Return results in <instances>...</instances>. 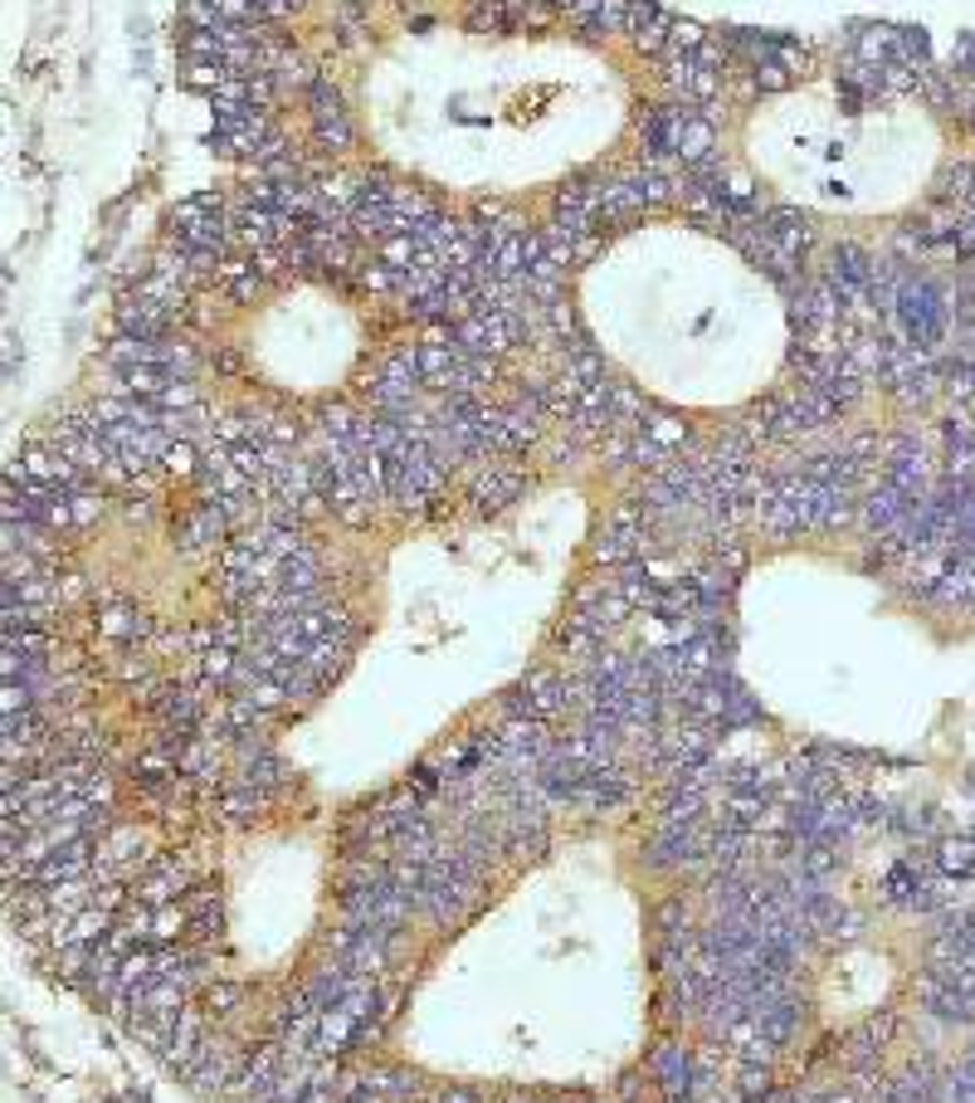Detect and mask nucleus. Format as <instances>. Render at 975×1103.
I'll list each match as a JSON object with an SVG mask.
<instances>
[{
	"label": "nucleus",
	"mask_w": 975,
	"mask_h": 1103,
	"mask_svg": "<svg viewBox=\"0 0 975 1103\" xmlns=\"http://www.w3.org/2000/svg\"><path fill=\"white\" fill-rule=\"evenodd\" d=\"M176 54L234 176L532 264L688 171L737 34L653 0H186Z\"/></svg>",
	"instance_id": "f257e3e1"
},
{
	"label": "nucleus",
	"mask_w": 975,
	"mask_h": 1103,
	"mask_svg": "<svg viewBox=\"0 0 975 1103\" xmlns=\"http://www.w3.org/2000/svg\"><path fill=\"white\" fill-rule=\"evenodd\" d=\"M113 333L201 431L332 484L537 352L527 264L234 171L138 244Z\"/></svg>",
	"instance_id": "f03ea898"
},
{
	"label": "nucleus",
	"mask_w": 975,
	"mask_h": 1103,
	"mask_svg": "<svg viewBox=\"0 0 975 1103\" xmlns=\"http://www.w3.org/2000/svg\"><path fill=\"white\" fill-rule=\"evenodd\" d=\"M712 113L702 166L834 250L869 240L975 250L971 83L927 34L869 24L824 44H756Z\"/></svg>",
	"instance_id": "7ed1b4c3"
}]
</instances>
